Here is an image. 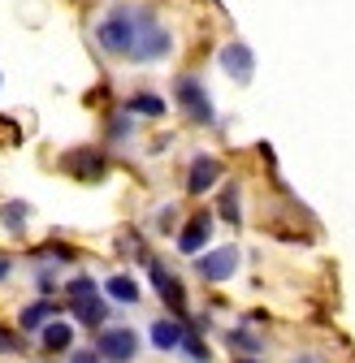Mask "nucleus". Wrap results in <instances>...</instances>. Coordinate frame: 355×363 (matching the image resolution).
<instances>
[{"instance_id":"f8f14e48","label":"nucleus","mask_w":355,"mask_h":363,"mask_svg":"<svg viewBox=\"0 0 355 363\" xmlns=\"http://www.w3.org/2000/svg\"><path fill=\"white\" fill-rule=\"evenodd\" d=\"M70 320L82 329V333H100V329H109L113 325V303L104 298V294H96V298H78V303H70Z\"/></svg>"},{"instance_id":"c756f323","label":"nucleus","mask_w":355,"mask_h":363,"mask_svg":"<svg viewBox=\"0 0 355 363\" xmlns=\"http://www.w3.org/2000/svg\"><path fill=\"white\" fill-rule=\"evenodd\" d=\"M0 86H5V78H0Z\"/></svg>"},{"instance_id":"412c9836","label":"nucleus","mask_w":355,"mask_h":363,"mask_svg":"<svg viewBox=\"0 0 355 363\" xmlns=\"http://www.w3.org/2000/svg\"><path fill=\"white\" fill-rule=\"evenodd\" d=\"M135 121L139 117H130L117 104V113H109V121H104V143H130V139H135Z\"/></svg>"},{"instance_id":"f03ea898","label":"nucleus","mask_w":355,"mask_h":363,"mask_svg":"<svg viewBox=\"0 0 355 363\" xmlns=\"http://www.w3.org/2000/svg\"><path fill=\"white\" fill-rule=\"evenodd\" d=\"M173 104H178V113H182L191 125H200V130L217 125V104H212V96H208V86H204L200 74H178L173 78Z\"/></svg>"},{"instance_id":"39448f33","label":"nucleus","mask_w":355,"mask_h":363,"mask_svg":"<svg viewBox=\"0 0 355 363\" xmlns=\"http://www.w3.org/2000/svg\"><path fill=\"white\" fill-rule=\"evenodd\" d=\"M92 346L100 350L104 363H135L143 354V333L130 329V325H109L92 337Z\"/></svg>"},{"instance_id":"423d86ee","label":"nucleus","mask_w":355,"mask_h":363,"mask_svg":"<svg viewBox=\"0 0 355 363\" xmlns=\"http://www.w3.org/2000/svg\"><path fill=\"white\" fill-rule=\"evenodd\" d=\"M61 173L65 177H74V182H104L109 177V152L104 147H92V143H82V147H70V152H61Z\"/></svg>"},{"instance_id":"a878e982","label":"nucleus","mask_w":355,"mask_h":363,"mask_svg":"<svg viewBox=\"0 0 355 363\" xmlns=\"http://www.w3.org/2000/svg\"><path fill=\"white\" fill-rule=\"evenodd\" d=\"M65 363H104V359H100V350H96V346H78Z\"/></svg>"},{"instance_id":"4468645a","label":"nucleus","mask_w":355,"mask_h":363,"mask_svg":"<svg viewBox=\"0 0 355 363\" xmlns=\"http://www.w3.org/2000/svg\"><path fill=\"white\" fill-rule=\"evenodd\" d=\"M221 342H226L230 359H264V333H256L251 325H230V329H221Z\"/></svg>"},{"instance_id":"6e6552de","label":"nucleus","mask_w":355,"mask_h":363,"mask_svg":"<svg viewBox=\"0 0 355 363\" xmlns=\"http://www.w3.org/2000/svg\"><path fill=\"white\" fill-rule=\"evenodd\" d=\"M212 230H217V212H208V208L191 212V216L182 220V230H178V238H173L178 255H187V259H195V255L212 251Z\"/></svg>"},{"instance_id":"0eeeda50","label":"nucleus","mask_w":355,"mask_h":363,"mask_svg":"<svg viewBox=\"0 0 355 363\" xmlns=\"http://www.w3.org/2000/svg\"><path fill=\"white\" fill-rule=\"evenodd\" d=\"M239 264H243V251L234 242L212 247V251L195 255V281H204V286H226V281H234Z\"/></svg>"},{"instance_id":"b1692460","label":"nucleus","mask_w":355,"mask_h":363,"mask_svg":"<svg viewBox=\"0 0 355 363\" xmlns=\"http://www.w3.org/2000/svg\"><path fill=\"white\" fill-rule=\"evenodd\" d=\"M26 333L22 329H13V325H0V359H18V354H26Z\"/></svg>"},{"instance_id":"bb28decb","label":"nucleus","mask_w":355,"mask_h":363,"mask_svg":"<svg viewBox=\"0 0 355 363\" xmlns=\"http://www.w3.org/2000/svg\"><path fill=\"white\" fill-rule=\"evenodd\" d=\"M13 272H18V259L0 251V286H9V281H13Z\"/></svg>"},{"instance_id":"f3484780","label":"nucleus","mask_w":355,"mask_h":363,"mask_svg":"<svg viewBox=\"0 0 355 363\" xmlns=\"http://www.w3.org/2000/svg\"><path fill=\"white\" fill-rule=\"evenodd\" d=\"M121 108L130 117H143V121H160L169 113V100L160 96V91H130V96L121 100Z\"/></svg>"},{"instance_id":"1a4fd4ad","label":"nucleus","mask_w":355,"mask_h":363,"mask_svg":"<svg viewBox=\"0 0 355 363\" xmlns=\"http://www.w3.org/2000/svg\"><path fill=\"white\" fill-rule=\"evenodd\" d=\"M221 182H226V164H221V156L195 152L191 164H187V195L200 199V195H208V191H221Z\"/></svg>"},{"instance_id":"c85d7f7f","label":"nucleus","mask_w":355,"mask_h":363,"mask_svg":"<svg viewBox=\"0 0 355 363\" xmlns=\"http://www.w3.org/2000/svg\"><path fill=\"white\" fill-rule=\"evenodd\" d=\"M230 363H264V359H230Z\"/></svg>"},{"instance_id":"2eb2a0df","label":"nucleus","mask_w":355,"mask_h":363,"mask_svg":"<svg viewBox=\"0 0 355 363\" xmlns=\"http://www.w3.org/2000/svg\"><path fill=\"white\" fill-rule=\"evenodd\" d=\"M39 350H48V354H74L78 350V325L70 320V315H61V320H53V325H43V333H39Z\"/></svg>"},{"instance_id":"5701e85b","label":"nucleus","mask_w":355,"mask_h":363,"mask_svg":"<svg viewBox=\"0 0 355 363\" xmlns=\"http://www.w3.org/2000/svg\"><path fill=\"white\" fill-rule=\"evenodd\" d=\"M26 220H31V203H22V199H5V203H0V225H5L13 238L26 234Z\"/></svg>"},{"instance_id":"cd10ccee","label":"nucleus","mask_w":355,"mask_h":363,"mask_svg":"<svg viewBox=\"0 0 355 363\" xmlns=\"http://www.w3.org/2000/svg\"><path fill=\"white\" fill-rule=\"evenodd\" d=\"M290 363H325V359H321V354H312V350H303V354H295Z\"/></svg>"},{"instance_id":"9b49d317","label":"nucleus","mask_w":355,"mask_h":363,"mask_svg":"<svg viewBox=\"0 0 355 363\" xmlns=\"http://www.w3.org/2000/svg\"><path fill=\"white\" fill-rule=\"evenodd\" d=\"M61 315H70V303H57V298H31V303L18 307V329H22L26 337H39L43 325L61 320Z\"/></svg>"},{"instance_id":"20e7f679","label":"nucleus","mask_w":355,"mask_h":363,"mask_svg":"<svg viewBox=\"0 0 355 363\" xmlns=\"http://www.w3.org/2000/svg\"><path fill=\"white\" fill-rule=\"evenodd\" d=\"M148 281H152L156 298L165 303V315H173V320H191V290L165 259H156V255L148 259Z\"/></svg>"},{"instance_id":"ddd939ff","label":"nucleus","mask_w":355,"mask_h":363,"mask_svg":"<svg viewBox=\"0 0 355 363\" xmlns=\"http://www.w3.org/2000/svg\"><path fill=\"white\" fill-rule=\"evenodd\" d=\"M187 342V320H173V315H156L148 325V346L160 354H178Z\"/></svg>"},{"instance_id":"a211bd4d","label":"nucleus","mask_w":355,"mask_h":363,"mask_svg":"<svg viewBox=\"0 0 355 363\" xmlns=\"http://www.w3.org/2000/svg\"><path fill=\"white\" fill-rule=\"evenodd\" d=\"M217 216L230 225V230H243V186L239 182H221L217 191Z\"/></svg>"},{"instance_id":"6ab92c4d","label":"nucleus","mask_w":355,"mask_h":363,"mask_svg":"<svg viewBox=\"0 0 355 363\" xmlns=\"http://www.w3.org/2000/svg\"><path fill=\"white\" fill-rule=\"evenodd\" d=\"M31 264H57V268H70V264H78V247H70V242H61V238H48L43 247L31 251Z\"/></svg>"},{"instance_id":"4be33fe9","label":"nucleus","mask_w":355,"mask_h":363,"mask_svg":"<svg viewBox=\"0 0 355 363\" xmlns=\"http://www.w3.org/2000/svg\"><path fill=\"white\" fill-rule=\"evenodd\" d=\"M96 294H104V290H100V281L92 277V272H74V277H65V286H61V298H65V303L96 298Z\"/></svg>"},{"instance_id":"f257e3e1","label":"nucleus","mask_w":355,"mask_h":363,"mask_svg":"<svg viewBox=\"0 0 355 363\" xmlns=\"http://www.w3.org/2000/svg\"><path fill=\"white\" fill-rule=\"evenodd\" d=\"M92 39H96V48L109 61H135V48H139V5L104 9L96 18V26H92Z\"/></svg>"},{"instance_id":"9d476101","label":"nucleus","mask_w":355,"mask_h":363,"mask_svg":"<svg viewBox=\"0 0 355 363\" xmlns=\"http://www.w3.org/2000/svg\"><path fill=\"white\" fill-rule=\"evenodd\" d=\"M217 65H221V74H226L230 82L247 86V82L256 78V52H251V43H243V39H226V43L217 48Z\"/></svg>"},{"instance_id":"dca6fc26","label":"nucleus","mask_w":355,"mask_h":363,"mask_svg":"<svg viewBox=\"0 0 355 363\" xmlns=\"http://www.w3.org/2000/svg\"><path fill=\"white\" fill-rule=\"evenodd\" d=\"M100 290H104V298L113 307H139L143 303V286L130 277V272H113V277H104Z\"/></svg>"},{"instance_id":"7ed1b4c3","label":"nucleus","mask_w":355,"mask_h":363,"mask_svg":"<svg viewBox=\"0 0 355 363\" xmlns=\"http://www.w3.org/2000/svg\"><path fill=\"white\" fill-rule=\"evenodd\" d=\"M173 57V30L160 22L156 5H139V48L130 65H156Z\"/></svg>"},{"instance_id":"393cba45","label":"nucleus","mask_w":355,"mask_h":363,"mask_svg":"<svg viewBox=\"0 0 355 363\" xmlns=\"http://www.w3.org/2000/svg\"><path fill=\"white\" fill-rule=\"evenodd\" d=\"M182 220H187V216H178V208H173V203L156 208V216H152V225H156V234H160V238H178Z\"/></svg>"},{"instance_id":"aec40b11","label":"nucleus","mask_w":355,"mask_h":363,"mask_svg":"<svg viewBox=\"0 0 355 363\" xmlns=\"http://www.w3.org/2000/svg\"><path fill=\"white\" fill-rule=\"evenodd\" d=\"M178 354H182L187 363H212V346H208V337H204V329L195 320H187V342H182Z\"/></svg>"}]
</instances>
